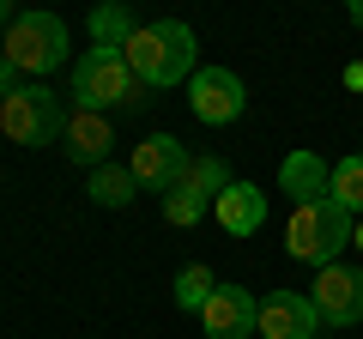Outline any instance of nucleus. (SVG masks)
<instances>
[{
	"label": "nucleus",
	"instance_id": "6e6552de",
	"mask_svg": "<svg viewBox=\"0 0 363 339\" xmlns=\"http://www.w3.org/2000/svg\"><path fill=\"white\" fill-rule=\"evenodd\" d=\"M188 109H194V121H206V128H224V121H236L248 109V91H242V79H236L230 67H200V73L188 79Z\"/></svg>",
	"mask_w": 363,
	"mask_h": 339
},
{
	"label": "nucleus",
	"instance_id": "f257e3e1",
	"mask_svg": "<svg viewBox=\"0 0 363 339\" xmlns=\"http://www.w3.org/2000/svg\"><path fill=\"white\" fill-rule=\"evenodd\" d=\"M121 61L140 73L145 91H169V85H188L200 73L194 67V30L182 18H157V25H140L133 43L121 49Z\"/></svg>",
	"mask_w": 363,
	"mask_h": 339
},
{
	"label": "nucleus",
	"instance_id": "2eb2a0df",
	"mask_svg": "<svg viewBox=\"0 0 363 339\" xmlns=\"http://www.w3.org/2000/svg\"><path fill=\"white\" fill-rule=\"evenodd\" d=\"M133 194H140V182H133V170L128 164H116V157H109L104 170H91V200H97V206H133Z\"/></svg>",
	"mask_w": 363,
	"mask_h": 339
},
{
	"label": "nucleus",
	"instance_id": "20e7f679",
	"mask_svg": "<svg viewBox=\"0 0 363 339\" xmlns=\"http://www.w3.org/2000/svg\"><path fill=\"white\" fill-rule=\"evenodd\" d=\"M67 128V109L49 85H18L6 104H0V133L13 145H55Z\"/></svg>",
	"mask_w": 363,
	"mask_h": 339
},
{
	"label": "nucleus",
	"instance_id": "7ed1b4c3",
	"mask_svg": "<svg viewBox=\"0 0 363 339\" xmlns=\"http://www.w3.org/2000/svg\"><path fill=\"white\" fill-rule=\"evenodd\" d=\"M351 236H357V230H351V212L339 206V200H309V206H297V212H291V224H285L291 261H309L315 273L333 267L339 255H345Z\"/></svg>",
	"mask_w": 363,
	"mask_h": 339
},
{
	"label": "nucleus",
	"instance_id": "9b49d317",
	"mask_svg": "<svg viewBox=\"0 0 363 339\" xmlns=\"http://www.w3.org/2000/svg\"><path fill=\"white\" fill-rule=\"evenodd\" d=\"M109 145H116L109 116H97V109H67V128H61V152H67V164L104 170V164H109Z\"/></svg>",
	"mask_w": 363,
	"mask_h": 339
},
{
	"label": "nucleus",
	"instance_id": "9d476101",
	"mask_svg": "<svg viewBox=\"0 0 363 339\" xmlns=\"http://www.w3.org/2000/svg\"><path fill=\"white\" fill-rule=\"evenodd\" d=\"M255 315H260L255 291L218 285L206 297V309H200V327H206V339H255Z\"/></svg>",
	"mask_w": 363,
	"mask_h": 339
},
{
	"label": "nucleus",
	"instance_id": "ddd939ff",
	"mask_svg": "<svg viewBox=\"0 0 363 339\" xmlns=\"http://www.w3.org/2000/svg\"><path fill=\"white\" fill-rule=\"evenodd\" d=\"M279 188H285L297 206H309V200H327V188H333V164H321L315 152H291L285 164H279Z\"/></svg>",
	"mask_w": 363,
	"mask_h": 339
},
{
	"label": "nucleus",
	"instance_id": "5701e85b",
	"mask_svg": "<svg viewBox=\"0 0 363 339\" xmlns=\"http://www.w3.org/2000/svg\"><path fill=\"white\" fill-rule=\"evenodd\" d=\"M351 243H357V248H363V224H357V236H351Z\"/></svg>",
	"mask_w": 363,
	"mask_h": 339
},
{
	"label": "nucleus",
	"instance_id": "4468645a",
	"mask_svg": "<svg viewBox=\"0 0 363 339\" xmlns=\"http://www.w3.org/2000/svg\"><path fill=\"white\" fill-rule=\"evenodd\" d=\"M133 30H140V25H133V13L121 6V0H109V6L91 13V43H97L104 55H121V49L133 43Z\"/></svg>",
	"mask_w": 363,
	"mask_h": 339
},
{
	"label": "nucleus",
	"instance_id": "6ab92c4d",
	"mask_svg": "<svg viewBox=\"0 0 363 339\" xmlns=\"http://www.w3.org/2000/svg\"><path fill=\"white\" fill-rule=\"evenodd\" d=\"M157 206H164V224H176V230H194L200 218H206V200L194 194V188H169V194H157Z\"/></svg>",
	"mask_w": 363,
	"mask_h": 339
},
{
	"label": "nucleus",
	"instance_id": "1a4fd4ad",
	"mask_svg": "<svg viewBox=\"0 0 363 339\" xmlns=\"http://www.w3.org/2000/svg\"><path fill=\"white\" fill-rule=\"evenodd\" d=\"M255 333L260 339H315L321 333V315L303 291H267L260 297V315H255Z\"/></svg>",
	"mask_w": 363,
	"mask_h": 339
},
{
	"label": "nucleus",
	"instance_id": "412c9836",
	"mask_svg": "<svg viewBox=\"0 0 363 339\" xmlns=\"http://www.w3.org/2000/svg\"><path fill=\"white\" fill-rule=\"evenodd\" d=\"M13 18H18V13H13V6H6V0H0V25H6V30H13Z\"/></svg>",
	"mask_w": 363,
	"mask_h": 339
},
{
	"label": "nucleus",
	"instance_id": "f3484780",
	"mask_svg": "<svg viewBox=\"0 0 363 339\" xmlns=\"http://www.w3.org/2000/svg\"><path fill=\"white\" fill-rule=\"evenodd\" d=\"M218 291V279H212V267L206 261H188L176 273V309H188V315H200L206 309V297Z\"/></svg>",
	"mask_w": 363,
	"mask_h": 339
},
{
	"label": "nucleus",
	"instance_id": "39448f33",
	"mask_svg": "<svg viewBox=\"0 0 363 339\" xmlns=\"http://www.w3.org/2000/svg\"><path fill=\"white\" fill-rule=\"evenodd\" d=\"M0 55L18 73H55L61 55H67V25L55 13H18L13 30H6V43H0Z\"/></svg>",
	"mask_w": 363,
	"mask_h": 339
},
{
	"label": "nucleus",
	"instance_id": "a211bd4d",
	"mask_svg": "<svg viewBox=\"0 0 363 339\" xmlns=\"http://www.w3.org/2000/svg\"><path fill=\"white\" fill-rule=\"evenodd\" d=\"M327 200H339L351 218L363 212V152H351V157L333 164V188H327Z\"/></svg>",
	"mask_w": 363,
	"mask_h": 339
},
{
	"label": "nucleus",
	"instance_id": "aec40b11",
	"mask_svg": "<svg viewBox=\"0 0 363 339\" xmlns=\"http://www.w3.org/2000/svg\"><path fill=\"white\" fill-rule=\"evenodd\" d=\"M13 91H18V67L6 61V55H0V104H6V97H13Z\"/></svg>",
	"mask_w": 363,
	"mask_h": 339
},
{
	"label": "nucleus",
	"instance_id": "423d86ee",
	"mask_svg": "<svg viewBox=\"0 0 363 339\" xmlns=\"http://www.w3.org/2000/svg\"><path fill=\"white\" fill-rule=\"evenodd\" d=\"M188 164H194V152H188L176 133H152V140H140V145H133V157H128L140 194H169V188L188 176Z\"/></svg>",
	"mask_w": 363,
	"mask_h": 339
},
{
	"label": "nucleus",
	"instance_id": "dca6fc26",
	"mask_svg": "<svg viewBox=\"0 0 363 339\" xmlns=\"http://www.w3.org/2000/svg\"><path fill=\"white\" fill-rule=\"evenodd\" d=\"M230 182H236V176H230V164H224L218 152L194 157V164H188V176H182V188H194V194L206 200V206H218V194H224Z\"/></svg>",
	"mask_w": 363,
	"mask_h": 339
},
{
	"label": "nucleus",
	"instance_id": "0eeeda50",
	"mask_svg": "<svg viewBox=\"0 0 363 339\" xmlns=\"http://www.w3.org/2000/svg\"><path fill=\"white\" fill-rule=\"evenodd\" d=\"M309 303H315V315H321V327H351V321H363V267H345V261L321 267V273H315Z\"/></svg>",
	"mask_w": 363,
	"mask_h": 339
},
{
	"label": "nucleus",
	"instance_id": "f8f14e48",
	"mask_svg": "<svg viewBox=\"0 0 363 339\" xmlns=\"http://www.w3.org/2000/svg\"><path fill=\"white\" fill-rule=\"evenodd\" d=\"M212 218H218L224 236H255L260 224H267V194H260L255 182H230L218 194V206H212Z\"/></svg>",
	"mask_w": 363,
	"mask_h": 339
},
{
	"label": "nucleus",
	"instance_id": "f03ea898",
	"mask_svg": "<svg viewBox=\"0 0 363 339\" xmlns=\"http://www.w3.org/2000/svg\"><path fill=\"white\" fill-rule=\"evenodd\" d=\"M145 104H152V91L140 85V73H133L121 55H104V49L79 55V67H73V109L116 116V109H145Z\"/></svg>",
	"mask_w": 363,
	"mask_h": 339
},
{
	"label": "nucleus",
	"instance_id": "4be33fe9",
	"mask_svg": "<svg viewBox=\"0 0 363 339\" xmlns=\"http://www.w3.org/2000/svg\"><path fill=\"white\" fill-rule=\"evenodd\" d=\"M351 25H357V30H363V0H351Z\"/></svg>",
	"mask_w": 363,
	"mask_h": 339
}]
</instances>
